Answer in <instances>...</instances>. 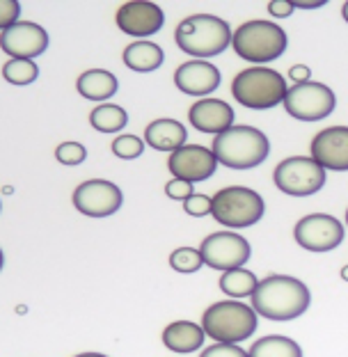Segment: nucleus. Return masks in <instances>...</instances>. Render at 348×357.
<instances>
[{"label": "nucleus", "mask_w": 348, "mask_h": 357, "mask_svg": "<svg viewBox=\"0 0 348 357\" xmlns=\"http://www.w3.org/2000/svg\"><path fill=\"white\" fill-rule=\"evenodd\" d=\"M174 85L188 96H206L215 92L220 85V71L213 62L188 60L174 71Z\"/></svg>", "instance_id": "17"}, {"label": "nucleus", "mask_w": 348, "mask_h": 357, "mask_svg": "<svg viewBox=\"0 0 348 357\" xmlns=\"http://www.w3.org/2000/svg\"><path fill=\"white\" fill-rule=\"evenodd\" d=\"M264 197L245 185H227L213 195L211 215L218 225L227 227L229 231L257 225L264 218Z\"/></svg>", "instance_id": "7"}, {"label": "nucleus", "mask_w": 348, "mask_h": 357, "mask_svg": "<svg viewBox=\"0 0 348 357\" xmlns=\"http://www.w3.org/2000/svg\"><path fill=\"white\" fill-rule=\"evenodd\" d=\"M78 94L85 96L90 101H106L110 96L117 94V78L115 74H110L106 69H90L85 74H80V78L76 80Z\"/></svg>", "instance_id": "21"}, {"label": "nucleus", "mask_w": 348, "mask_h": 357, "mask_svg": "<svg viewBox=\"0 0 348 357\" xmlns=\"http://www.w3.org/2000/svg\"><path fill=\"white\" fill-rule=\"evenodd\" d=\"M124 202V195L112 181L106 178H90L74 190V206L83 215L108 218L117 213Z\"/></svg>", "instance_id": "12"}, {"label": "nucleus", "mask_w": 348, "mask_h": 357, "mask_svg": "<svg viewBox=\"0 0 348 357\" xmlns=\"http://www.w3.org/2000/svg\"><path fill=\"white\" fill-rule=\"evenodd\" d=\"M344 225L335 215L328 213H310L296 222L294 238L301 248L310 252H330L342 245Z\"/></svg>", "instance_id": "11"}, {"label": "nucleus", "mask_w": 348, "mask_h": 357, "mask_svg": "<svg viewBox=\"0 0 348 357\" xmlns=\"http://www.w3.org/2000/svg\"><path fill=\"white\" fill-rule=\"evenodd\" d=\"M74 357H108V355H103V353H78Z\"/></svg>", "instance_id": "37"}, {"label": "nucleus", "mask_w": 348, "mask_h": 357, "mask_svg": "<svg viewBox=\"0 0 348 357\" xmlns=\"http://www.w3.org/2000/svg\"><path fill=\"white\" fill-rule=\"evenodd\" d=\"M289 78L294 80L296 85H301V83H310L312 71H310V67H305V64H294V67L289 69Z\"/></svg>", "instance_id": "35"}, {"label": "nucleus", "mask_w": 348, "mask_h": 357, "mask_svg": "<svg viewBox=\"0 0 348 357\" xmlns=\"http://www.w3.org/2000/svg\"><path fill=\"white\" fill-rule=\"evenodd\" d=\"M211 151L218 163L229 169H255L268 158L271 142L255 126H232L213 137Z\"/></svg>", "instance_id": "3"}, {"label": "nucleus", "mask_w": 348, "mask_h": 357, "mask_svg": "<svg viewBox=\"0 0 348 357\" xmlns=\"http://www.w3.org/2000/svg\"><path fill=\"white\" fill-rule=\"evenodd\" d=\"M195 183L190 181H183V178H172V181L165 183V195L169 199H176V202H186L188 197L195 195V188H192Z\"/></svg>", "instance_id": "31"}, {"label": "nucleus", "mask_w": 348, "mask_h": 357, "mask_svg": "<svg viewBox=\"0 0 348 357\" xmlns=\"http://www.w3.org/2000/svg\"><path fill=\"white\" fill-rule=\"evenodd\" d=\"M312 294L307 284L291 275H268L259 280L252 310L268 321H294L310 310Z\"/></svg>", "instance_id": "1"}, {"label": "nucleus", "mask_w": 348, "mask_h": 357, "mask_svg": "<svg viewBox=\"0 0 348 357\" xmlns=\"http://www.w3.org/2000/svg\"><path fill=\"white\" fill-rule=\"evenodd\" d=\"M167 169L172 172V178H183V181L199 183L211 178L218 169V158L213 151L202 144H186V147L169 153Z\"/></svg>", "instance_id": "13"}, {"label": "nucleus", "mask_w": 348, "mask_h": 357, "mask_svg": "<svg viewBox=\"0 0 348 357\" xmlns=\"http://www.w3.org/2000/svg\"><path fill=\"white\" fill-rule=\"evenodd\" d=\"M259 314L241 300H218L202 314V328L215 344H241L255 335Z\"/></svg>", "instance_id": "4"}, {"label": "nucleus", "mask_w": 348, "mask_h": 357, "mask_svg": "<svg viewBox=\"0 0 348 357\" xmlns=\"http://www.w3.org/2000/svg\"><path fill=\"white\" fill-rule=\"evenodd\" d=\"M183 211L192 218H204V215H211L213 211V197L209 195H199L195 192L192 197H188L183 202Z\"/></svg>", "instance_id": "30"}, {"label": "nucleus", "mask_w": 348, "mask_h": 357, "mask_svg": "<svg viewBox=\"0 0 348 357\" xmlns=\"http://www.w3.org/2000/svg\"><path fill=\"white\" fill-rule=\"evenodd\" d=\"M121 60H124L128 69L137 71V74H149V71H156L163 64L165 53L153 42H131L124 48Z\"/></svg>", "instance_id": "22"}, {"label": "nucleus", "mask_w": 348, "mask_h": 357, "mask_svg": "<svg viewBox=\"0 0 348 357\" xmlns=\"http://www.w3.org/2000/svg\"><path fill=\"white\" fill-rule=\"evenodd\" d=\"M0 48L12 60H35L48 48V35L37 23L19 21L0 32Z\"/></svg>", "instance_id": "14"}, {"label": "nucleus", "mask_w": 348, "mask_h": 357, "mask_svg": "<svg viewBox=\"0 0 348 357\" xmlns=\"http://www.w3.org/2000/svg\"><path fill=\"white\" fill-rule=\"evenodd\" d=\"M346 225H348V208H346Z\"/></svg>", "instance_id": "41"}, {"label": "nucleus", "mask_w": 348, "mask_h": 357, "mask_svg": "<svg viewBox=\"0 0 348 357\" xmlns=\"http://www.w3.org/2000/svg\"><path fill=\"white\" fill-rule=\"evenodd\" d=\"M342 16H344V21L348 23V3H344V5H342Z\"/></svg>", "instance_id": "38"}, {"label": "nucleus", "mask_w": 348, "mask_h": 357, "mask_svg": "<svg viewBox=\"0 0 348 357\" xmlns=\"http://www.w3.org/2000/svg\"><path fill=\"white\" fill-rule=\"evenodd\" d=\"M273 181L291 197H310L326 185V169L312 156H291L278 163L273 172Z\"/></svg>", "instance_id": "8"}, {"label": "nucleus", "mask_w": 348, "mask_h": 357, "mask_svg": "<svg viewBox=\"0 0 348 357\" xmlns=\"http://www.w3.org/2000/svg\"><path fill=\"white\" fill-rule=\"evenodd\" d=\"M285 108L298 121H321L335 112L337 96L328 85L310 80V83L289 87Z\"/></svg>", "instance_id": "9"}, {"label": "nucleus", "mask_w": 348, "mask_h": 357, "mask_svg": "<svg viewBox=\"0 0 348 357\" xmlns=\"http://www.w3.org/2000/svg\"><path fill=\"white\" fill-rule=\"evenodd\" d=\"M55 158L60 160L62 165H80L87 158V149L80 142H62L55 149Z\"/></svg>", "instance_id": "29"}, {"label": "nucleus", "mask_w": 348, "mask_h": 357, "mask_svg": "<svg viewBox=\"0 0 348 357\" xmlns=\"http://www.w3.org/2000/svg\"><path fill=\"white\" fill-rule=\"evenodd\" d=\"M117 26L131 37H151L163 28L165 14L156 3H124L117 10Z\"/></svg>", "instance_id": "16"}, {"label": "nucleus", "mask_w": 348, "mask_h": 357, "mask_svg": "<svg viewBox=\"0 0 348 357\" xmlns=\"http://www.w3.org/2000/svg\"><path fill=\"white\" fill-rule=\"evenodd\" d=\"M298 10V7H301V10H319V7H323L326 5V0H294V3H291Z\"/></svg>", "instance_id": "36"}, {"label": "nucleus", "mask_w": 348, "mask_h": 357, "mask_svg": "<svg viewBox=\"0 0 348 357\" xmlns=\"http://www.w3.org/2000/svg\"><path fill=\"white\" fill-rule=\"evenodd\" d=\"M186 137H188V133H186V126L181 121L167 119V117L151 121V124L144 128V142L156 151L172 153L176 149H181L186 147Z\"/></svg>", "instance_id": "19"}, {"label": "nucleus", "mask_w": 348, "mask_h": 357, "mask_svg": "<svg viewBox=\"0 0 348 357\" xmlns=\"http://www.w3.org/2000/svg\"><path fill=\"white\" fill-rule=\"evenodd\" d=\"M3 76L12 85H30L39 78V67L35 60H10L5 62Z\"/></svg>", "instance_id": "26"}, {"label": "nucleus", "mask_w": 348, "mask_h": 357, "mask_svg": "<svg viewBox=\"0 0 348 357\" xmlns=\"http://www.w3.org/2000/svg\"><path fill=\"white\" fill-rule=\"evenodd\" d=\"M232 28L213 14H192L174 30L176 46L197 60L215 58L232 46Z\"/></svg>", "instance_id": "2"}, {"label": "nucleus", "mask_w": 348, "mask_h": 357, "mask_svg": "<svg viewBox=\"0 0 348 357\" xmlns=\"http://www.w3.org/2000/svg\"><path fill=\"white\" fill-rule=\"evenodd\" d=\"M3 264H5V255H3V250H0V271H3Z\"/></svg>", "instance_id": "40"}, {"label": "nucleus", "mask_w": 348, "mask_h": 357, "mask_svg": "<svg viewBox=\"0 0 348 357\" xmlns=\"http://www.w3.org/2000/svg\"><path fill=\"white\" fill-rule=\"evenodd\" d=\"M199 357H250L239 344H213L202 351Z\"/></svg>", "instance_id": "33"}, {"label": "nucleus", "mask_w": 348, "mask_h": 357, "mask_svg": "<svg viewBox=\"0 0 348 357\" xmlns=\"http://www.w3.org/2000/svg\"><path fill=\"white\" fill-rule=\"evenodd\" d=\"M142 151H144V140H140L137 135H117L112 140V153L117 158L133 160L137 156H142Z\"/></svg>", "instance_id": "28"}, {"label": "nucleus", "mask_w": 348, "mask_h": 357, "mask_svg": "<svg viewBox=\"0 0 348 357\" xmlns=\"http://www.w3.org/2000/svg\"><path fill=\"white\" fill-rule=\"evenodd\" d=\"M90 124L99 133H119L128 124V115L121 105L101 103L90 112Z\"/></svg>", "instance_id": "25"}, {"label": "nucleus", "mask_w": 348, "mask_h": 357, "mask_svg": "<svg viewBox=\"0 0 348 357\" xmlns=\"http://www.w3.org/2000/svg\"><path fill=\"white\" fill-rule=\"evenodd\" d=\"M204 266L213 268V271H236V268H245V264L252 257V248L250 243L236 231H215L202 241L199 245Z\"/></svg>", "instance_id": "10"}, {"label": "nucleus", "mask_w": 348, "mask_h": 357, "mask_svg": "<svg viewBox=\"0 0 348 357\" xmlns=\"http://www.w3.org/2000/svg\"><path fill=\"white\" fill-rule=\"evenodd\" d=\"M289 46L287 32L273 21H248L234 30L232 48L241 60L262 67L266 62L280 60Z\"/></svg>", "instance_id": "5"}, {"label": "nucleus", "mask_w": 348, "mask_h": 357, "mask_svg": "<svg viewBox=\"0 0 348 357\" xmlns=\"http://www.w3.org/2000/svg\"><path fill=\"white\" fill-rule=\"evenodd\" d=\"M342 280H346V282H348V266H344V268H342Z\"/></svg>", "instance_id": "39"}, {"label": "nucleus", "mask_w": 348, "mask_h": 357, "mask_svg": "<svg viewBox=\"0 0 348 357\" xmlns=\"http://www.w3.org/2000/svg\"><path fill=\"white\" fill-rule=\"evenodd\" d=\"M312 158L326 169L348 172V126H330L323 128L310 144Z\"/></svg>", "instance_id": "15"}, {"label": "nucleus", "mask_w": 348, "mask_h": 357, "mask_svg": "<svg viewBox=\"0 0 348 357\" xmlns=\"http://www.w3.org/2000/svg\"><path fill=\"white\" fill-rule=\"evenodd\" d=\"M259 287V280L248 268H236V271L222 273L220 278V291L227 298H252Z\"/></svg>", "instance_id": "24"}, {"label": "nucleus", "mask_w": 348, "mask_h": 357, "mask_svg": "<svg viewBox=\"0 0 348 357\" xmlns=\"http://www.w3.org/2000/svg\"><path fill=\"white\" fill-rule=\"evenodd\" d=\"M234 117H236V112H234V108L227 101L211 99V96L195 101L188 110L190 124L195 126L199 133H209V135H213V133L220 135L225 131H229L234 126Z\"/></svg>", "instance_id": "18"}, {"label": "nucleus", "mask_w": 348, "mask_h": 357, "mask_svg": "<svg viewBox=\"0 0 348 357\" xmlns=\"http://www.w3.org/2000/svg\"><path fill=\"white\" fill-rule=\"evenodd\" d=\"M296 7L287 3V0H271L268 3V14L275 16V19H287V16L294 14Z\"/></svg>", "instance_id": "34"}, {"label": "nucleus", "mask_w": 348, "mask_h": 357, "mask_svg": "<svg viewBox=\"0 0 348 357\" xmlns=\"http://www.w3.org/2000/svg\"><path fill=\"white\" fill-rule=\"evenodd\" d=\"M206 339V332L192 321H174L163 330V344L172 353H195Z\"/></svg>", "instance_id": "20"}, {"label": "nucleus", "mask_w": 348, "mask_h": 357, "mask_svg": "<svg viewBox=\"0 0 348 357\" xmlns=\"http://www.w3.org/2000/svg\"><path fill=\"white\" fill-rule=\"evenodd\" d=\"M287 92V80L282 78V74L268 67L243 69L232 80V96L241 105L252 110H268L285 103Z\"/></svg>", "instance_id": "6"}, {"label": "nucleus", "mask_w": 348, "mask_h": 357, "mask_svg": "<svg viewBox=\"0 0 348 357\" xmlns=\"http://www.w3.org/2000/svg\"><path fill=\"white\" fill-rule=\"evenodd\" d=\"M169 266L176 273L190 275L197 273L202 266H204V259H202V252L195 248H176L172 255H169Z\"/></svg>", "instance_id": "27"}, {"label": "nucleus", "mask_w": 348, "mask_h": 357, "mask_svg": "<svg viewBox=\"0 0 348 357\" xmlns=\"http://www.w3.org/2000/svg\"><path fill=\"white\" fill-rule=\"evenodd\" d=\"M250 357H303V348L298 342L285 335L262 337L250 346Z\"/></svg>", "instance_id": "23"}, {"label": "nucleus", "mask_w": 348, "mask_h": 357, "mask_svg": "<svg viewBox=\"0 0 348 357\" xmlns=\"http://www.w3.org/2000/svg\"><path fill=\"white\" fill-rule=\"evenodd\" d=\"M21 5L16 0H0V30L12 28L14 23H19Z\"/></svg>", "instance_id": "32"}]
</instances>
